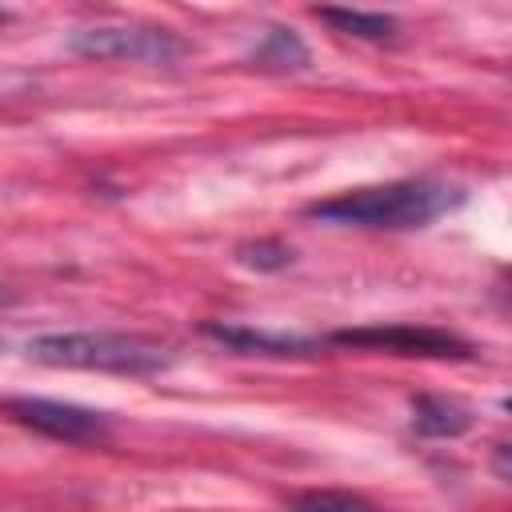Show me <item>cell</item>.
Returning <instances> with one entry per match:
<instances>
[{"instance_id": "cell-1", "label": "cell", "mask_w": 512, "mask_h": 512, "mask_svg": "<svg viewBox=\"0 0 512 512\" xmlns=\"http://www.w3.org/2000/svg\"><path fill=\"white\" fill-rule=\"evenodd\" d=\"M460 200H464V192L444 180H392V184L352 188V192L316 200L304 208V216L324 220V224H344V228L408 232V228L432 224Z\"/></svg>"}, {"instance_id": "cell-2", "label": "cell", "mask_w": 512, "mask_h": 512, "mask_svg": "<svg viewBox=\"0 0 512 512\" xmlns=\"http://www.w3.org/2000/svg\"><path fill=\"white\" fill-rule=\"evenodd\" d=\"M28 360L48 368H84V372H120L152 376L172 364V352L140 332H48L28 340Z\"/></svg>"}, {"instance_id": "cell-3", "label": "cell", "mask_w": 512, "mask_h": 512, "mask_svg": "<svg viewBox=\"0 0 512 512\" xmlns=\"http://www.w3.org/2000/svg\"><path fill=\"white\" fill-rule=\"evenodd\" d=\"M328 340L340 348H368V352L420 356V360H472L476 352L464 336L432 324H364V328H340Z\"/></svg>"}, {"instance_id": "cell-4", "label": "cell", "mask_w": 512, "mask_h": 512, "mask_svg": "<svg viewBox=\"0 0 512 512\" xmlns=\"http://www.w3.org/2000/svg\"><path fill=\"white\" fill-rule=\"evenodd\" d=\"M72 52L88 60H132V64H172L188 52V40L172 28H140V24H104L72 36Z\"/></svg>"}, {"instance_id": "cell-5", "label": "cell", "mask_w": 512, "mask_h": 512, "mask_svg": "<svg viewBox=\"0 0 512 512\" xmlns=\"http://www.w3.org/2000/svg\"><path fill=\"white\" fill-rule=\"evenodd\" d=\"M4 416L16 420L20 428H32L48 440L60 444H100L112 432V420L96 408H80V404H64V400H44V396H8Z\"/></svg>"}, {"instance_id": "cell-6", "label": "cell", "mask_w": 512, "mask_h": 512, "mask_svg": "<svg viewBox=\"0 0 512 512\" xmlns=\"http://www.w3.org/2000/svg\"><path fill=\"white\" fill-rule=\"evenodd\" d=\"M200 332L232 352L244 356H312L320 348V340L308 336H288V332H264V328H244V324H220V320H204Z\"/></svg>"}, {"instance_id": "cell-7", "label": "cell", "mask_w": 512, "mask_h": 512, "mask_svg": "<svg viewBox=\"0 0 512 512\" xmlns=\"http://www.w3.org/2000/svg\"><path fill=\"white\" fill-rule=\"evenodd\" d=\"M412 428L420 436L452 440V436H464L472 428V408L452 400V396H416L412 400Z\"/></svg>"}, {"instance_id": "cell-8", "label": "cell", "mask_w": 512, "mask_h": 512, "mask_svg": "<svg viewBox=\"0 0 512 512\" xmlns=\"http://www.w3.org/2000/svg\"><path fill=\"white\" fill-rule=\"evenodd\" d=\"M252 64L264 72H300L308 68V48L292 28H268L252 52Z\"/></svg>"}, {"instance_id": "cell-9", "label": "cell", "mask_w": 512, "mask_h": 512, "mask_svg": "<svg viewBox=\"0 0 512 512\" xmlns=\"http://www.w3.org/2000/svg\"><path fill=\"white\" fill-rule=\"evenodd\" d=\"M316 20L332 24L336 32L344 36H356V40H392L400 32L396 16L388 12H356V8H316Z\"/></svg>"}, {"instance_id": "cell-10", "label": "cell", "mask_w": 512, "mask_h": 512, "mask_svg": "<svg viewBox=\"0 0 512 512\" xmlns=\"http://www.w3.org/2000/svg\"><path fill=\"white\" fill-rule=\"evenodd\" d=\"M288 512H380L372 500L340 488H308L288 500Z\"/></svg>"}, {"instance_id": "cell-11", "label": "cell", "mask_w": 512, "mask_h": 512, "mask_svg": "<svg viewBox=\"0 0 512 512\" xmlns=\"http://www.w3.org/2000/svg\"><path fill=\"white\" fill-rule=\"evenodd\" d=\"M236 260L256 268V272H280V268L292 264V248L280 244V240H252V244L236 248Z\"/></svg>"}, {"instance_id": "cell-12", "label": "cell", "mask_w": 512, "mask_h": 512, "mask_svg": "<svg viewBox=\"0 0 512 512\" xmlns=\"http://www.w3.org/2000/svg\"><path fill=\"white\" fill-rule=\"evenodd\" d=\"M504 456H508V444H496V476H500V480H508V464H504Z\"/></svg>"}, {"instance_id": "cell-13", "label": "cell", "mask_w": 512, "mask_h": 512, "mask_svg": "<svg viewBox=\"0 0 512 512\" xmlns=\"http://www.w3.org/2000/svg\"><path fill=\"white\" fill-rule=\"evenodd\" d=\"M12 300H16V292H12L8 284H0V308H4V304H12Z\"/></svg>"}, {"instance_id": "cell-14", "label": "cell", "mask_w": 512, "mask_h": 512, "mask_svg": "<svg viewBox=\"0 0 512 512\" xmlns=\"http://www.w3.org/2000/svg\"><path fill=\"white\" fill-rule=\"evenodd\" d=\"M0 352H4V340H0Z\"/></svg>"}]
</instances>
